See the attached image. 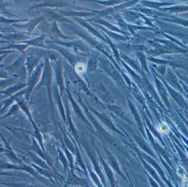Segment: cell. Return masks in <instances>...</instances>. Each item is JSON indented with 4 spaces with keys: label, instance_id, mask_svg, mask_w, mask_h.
Returning a JSON list of instances; mask_svg holds the SVG:
<instances>
[{
    "label": "cell",
    "instance_id": "1",
    "mask_svg": "<svg viewBox=\"0 0 188 187\" xmlns=\"http://www.w3.org/2000/svg\"><path fill=\"white\" fill-rule=\"evenodd\" d=\"M96 65V62L94 60L92 59L91 60L90 62H89V68L90 69H93L94 68H95Z\"/></svg>",
    "mask_w": 188,
    "mask_h": 187
}]
</instances>
